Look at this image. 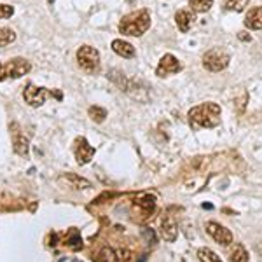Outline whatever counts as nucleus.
I'll use <instances>...</instances> for the list:
<instances>
[{
    "label": "nucleus",
    "mask_w": 262,
    "mask_h": 262,
    "mask_svg": "<svg viewBox=\"0 0 262 262\" xmlns=\"http://www.w3.org/2000/svg\"><path fill=\"white\" fill-rule=\"evenodd\" d=\"M189 126L192 131L203 129V128H215L221 124V107L213 101H206V103L196 105L187 114Z\"/></svg>",
    "instance_id": "f257e3e1"
},
{
    "label": "nucleus",
    "mask_w": 262,
    "mask_h": 262,
    "mask_svg": "<svg viewBox=\"0 0 262 262\" xmlns=\"http://www.w3.org/2000/svg\"><path fill=\"white\" fill-rule=\"evenodd\" d=\"M150 28V12L140 9L126 14L119 23V32L128 37H142Z\"/></svg>",
    "instance_id": "f03ea898"
},
{
    "label": "nucleus",
    "mask_w": 262,
    "mask_h": 262,
    "mask_svg": "<svg viewBox=\"0 0 262 262\" xmlns=\"http://www.w3.org/2000/svg\"><path fill=\"white\" fill-rule=\"evenodd\" d=\"M48 96H54L56 100H61L63 95L60 91H53V90H46V88H39L35 86V84H27V88H25L23 91V100L27 101L30 107H40V105H44V101Z\"/></svg>",
    "instance_id": "7ed1b4c3"
},
{
    "label": "nucleus",
    "mask_w": 262,
    "mask_h": 262,
    "mask_svg": "<svg viewBox=\"0 0 262 262\" xmlns=\"http://www.w3.org/2000/svg\"><path fill=\"white\" fill-rule=\"evenodd\" d=\"M229 61H231L229 53L222 48H213L203 54V67L210 72H221L224 69H227Z\"/></svg>",
    "instance_id": "20e7f679"
},
{
    "label": "nucleus",
    "mask_w": 262,
    "mask_h": 262,
    "mask_svg": "<svg viewBox=\"0 0 262 262\" xmlns=\"http://www.w3.org/2000/svg\"><path fill=\"white\" fill-rule=\"evenodd\" d=\"M30 70L32 65L28 60H25V58H12V60H9L0 69V82L6 81V79H19L23 75H27Z\"/></svg>",
    "instance_id": "39448f33"
},
{
    "label": "nucleus",
    "mask_w": 262,
    "mask_h": 262,
    "mask_svg": "<svg viewBox=\"0 0 262 262\" xmlns=\"http://www.w3.org/2000/svg\"><path fill=\"white\" fill-rule=\"evenodd\" d=\"M77 63L88 74H96L100 70V53L91 46H81L77 49Z\"/></svg>",
    "instance_id": "423d86ee"
},
{
    "label": "nucleus",
    "mask_w": 262,
    "mask_h": 262,
    "mask_svg": "<svg viewBox=\"0 0 262 262\" xmlns=\"http://www.w3.org/2000/svg\"><path fill=\"white\" fill-rule=\"evenodd\" d=\"M9 131H11V138H12V149L21 158H28V152H30V142H28V137H25L23 129L18 122H11L9 124Z\"/></svg>",
    "instance_id": "0eeeda50"
},
{
    "label": "nucleus",
    "mask_w": 262,
    "mask_h": 262,
    "mask_svg": "<svg viewBox=\"0 0 262 262\" xmlns=\"http://www.w3.org/2000/svg\"><path fill=\"white\" fill-rule=\"evenodd\" d=\"M180 70H182V63L173 54H164L161 60H159V65L156 69V75L158 77H168L171 74H179Z\"/></svg>",
    "instance_id": "6e6552de"
},
{
    "label": "nucleus",
    "mask_w": 262,
    "mask_h": 262,
    "mask_svg": "<svg viewBox=\"0 0 262 262\" xmlns=\"http://www.w3.org/2000/svg\"><path fill=\"white\" fill-rule=\"evenodd\" d=\"M206 232L222 247H227V245L232 243V232L227 229V227L221 226L219 222H208L206 224Z\"/></svg>",
    "instance_id": "1a4fd4ad"
},
{
    "label": "nucleus",
    "mask_w": 262,
    "mask_h": 262,
    "mask_svg": "<svg viewBox=\"0 0 262 262\" xmlns=\"http://www.w3.org/2000/svg\"><path fill=\"white\" fill-rule=\"evenodd\" d=\"M58 182L60 184H65L69 189H74V191H81V189H88L91 187V182L88 179H82V177L75 175V173H61L58 177Z\"/></svg>",
    "instance_id": "9d476101"
},
{
    "label": "nucleus",
    "mask_w": 262,
    "mask_h": 262,
    "mask_svg": "<svg viewBox=\"0 0 262 262\" xmlns=\"http://www.w3.org/2000/svg\"><path fill=\"white\" fill-rule=\"evenodd\" d=\"M93 156H95V147H91L86 138H77V145H75V159H77V163L84 166V164L91 161Z\"/></svg>",
    "instance_id": "9b49d317"
},
{
    "label": "nucleus",
    "mask_w": 262,
    "mask_h": 262,
    "mask_svg": "<svg viewBox=\"0 0 262 262\" xmlns=\"http://www.w3.org/2000/svg\"><path fill=\"white\" fill-rule=\"evenodd\" d=\"M93 262H121V252L114 250L112 247H101L93 253Z\"/></svg>",
    "instance_id": "f8f14e48"
},
{
    "label": "nucleus",
    "mask_w": 262,
    "mask_h": 262,
    "mask_svg": "<svg viewBox=\"0 0 262 262\" xmlns=\"http://www.w3.org/2000/svg\"><path fill=\"white\" fill-rule=\"evenodd\" d=\"M177 234H179V229H177V224L175 221L168 215V217L163 219L161 222V236L164 238V242L173 243L177 239Z\"/></svg>",
    "instance_id": "ddd939ff"
},
{
    "label": "nucleus",
    "mask_w": 262,
    "mask_h": 262,
    "mask_svg": "<svg viewBox=\"0 0 262 262\" xmlns=\"http://www.w3.org/2000/svg\"><path fill=\"white\" fill-rule=\"evenodd\" d=\"M135 210H138V213H140L143 219H147L156 210L154 196H149V194H147V196H143V198H140V200H137V201H135Z\"/></svg>",
    "instance_id": "4468645a"
},
{
    "label": "nucleus",
    "mask_w": 262,
    "mask_h": 262,
    "mask_svg": "<svg viewBox=\"0 0 262 262\" xmlns=\"http://www.w3.org/2000/svg\"><path fill=\"white\" fill-rule=\"evenodd\" d=\"M243 23H245V27L250 28V30H262V6L248 11Z\"/></svg>",
    "instance_id": "2eb2a0df"
},
{
    "label": "nucleus",
    "mask_w": 262,
    "mask_h": 262,
    "mask_svg": "<svg viewBox=\"0 0 262 262\" xmlns=\"http://www.w3.org/2000/svg\"><path fill=\"white\" fill-rule=\"evenodd\" d=\"M175 23L182 33H187L194 23V14L191 11H179L175 14Z\"/></svg>",
    "instance_id": "dca6fc26"
},
{
    "label": "nucleus",
    "mask_w": 262,
    "mask_h": 262,
    "mask_svg": "<svg viewBox=\"0 0 262 262\" xmlns=\"http://www.w3.org/2000/svg\"><path fill=\"white\" fill-rule=\"evenodd\" d=\"M112 51L116 54H119L122 58H133L135 56V48L126 40H121V39H116L112 42Z\"/></svg>",
    "instance_id": "f3484780"
},
{
    "label": "nucleus",
    "mask_w": 262,
    "mask_h": 262,
    "mask_svg": "<svg viewBox=\"0 0 262 262\" xmlns=\"http://www.w3.org/2000/svg\"><path fill=\"white\" fill-rule=\"evenodd\" d=\"M72 250H81L82 248V238H81V232H79L77 227H72L67 234V242H65Z\"/></svg>",
    "instance_id": "a211bd4d"
},
{
    "label": "nucleus",
    "mask_w": 262,
    "mask_h": 262,
    "mask_svg": "<svg viewBox=\"0 0 262 262\" xmlns=\"http://www.w3.org/2000/svg\"><path fill=\"white\" fill-rule=\"evenodd\" d=\"M231 262H248V252L242 243H236L229 253Z\"/></svg>",
    "instance_id": "6ab92c4d"
},
{
    "label": "nucleus",
    "mask_w": 262,
    "mask_h": 262,
    "mask_svg": "<svg viewBox=\"0 0 262 262\" xmlns=\"http://www.w3.org/2000/svg\"><path fill=\"white\" fill-rule=\"evenodd\" d=\"M248 2H250V0H224V9L242 12L245 11V7L248 6Z\"/></svg>",
    "instance_id": "aec40b11"
},
{
    "label": "nucleus",
    "mask_w": 262,
    "mask_h": 262,
    "mask_svg": "<svg viewBox=\"0 0 262 262\" xmlns=\"http://www.w3.org/2000/svg\"><path fill=\"white\" fill-rule=\"evenodd\" d=\"M108 79H111L112 82H116L122 91H126V88H128V82L129 81L124 77V74H122V72H119V70H111V72H108Z\"/></svg>",
    "instance_id": "412c9836"
},
{
    "label": "nucleus",
    "mask_w": 262,
    "mask_h": 262,
    "mask_svg": "<svg viewBox=\"0 0 262 262\" xmlns=\"http://www.w3.org/2000/svg\"><path fill=\"white\" fill-rule=\"evenodd\" d=\"M189 6L194 12H206L213 6V0H189Z\"/></svg>",
    "instance_id": "4be33fe9"
},
{
    "label": "nucleus",
    "mask_w": 262,
    "mask_h": 262,
    "mask_svg": "<svg viewBox=\"0 0 262 262\" xmlns=\"http://www.w3.org/2000/svg\"><path fill=\"white\" fill-rule=\"evenodd\" d=\"M198 257H200L201 262H222L221 257L213 250H210V248H200L198 250Z\"/></svg>",
    "instance_id": "5701e85b"
},
{
    "label": "nucleus",
    "mask_w": 262,
    "mask_h": 262,
    "mask_svg": "<svg viewBox=\"0 0 262 262\" xmlns=\"http://www.w3.org/2000/svg\"><path fill=\"white\" fill-rule=\"evenodd\" d=\"M16 40V33L11 28H0V48H6V46L12 44Z\"/></svg>",
    "instance_id": "b1692460"
},
{
    "label": "nucleus",
    "mask_w": 262,
    "mask_h": 262,
    "mask_svg": "<svg viewBox=\"0 0 262 262\" xmlns=\"http://www.w3.org/2000/svg\"><path fill=\"white\" fill-rule=\"evenodd\" d=\"M88 114H90V117L95 122H103L105 117H107V111H105L103 107H98V105H93V107H90Z\"/></svg>",
    "instance_id": "393cba45"
},
{
    "label": "nucleus",
    "mask_w": 262,
    "mask_h": 262,
    "mask_svg": "<svg viewBox=\"0 0 262 262\" xmlns=\"http://www.w3.org/2000/svg\"><path fill=\"white\" fill-rule=\"evenodd\" d=\"M140 232H142V238L147 242V245H150V247H154V245L158 243V236H156L154 229H149V227H143V229H142Z\"/></svg>",
    "instance_id": "a878e982"
},
{
    "label": "nucleus",
    "mask_w": 262,
    "mask_h": 262,
    "mask_svg": "<svg viewBox=\"0 0 262 262\" xmlns=\"http://www.w3.org/2000/svg\"><path fill=\"white\" fill-rule=\"evenodd\" d=\"M14 14V7L9 4H0V19H7Z\"/></svg>",
    "instance_id": "bb28decb"
},
{
    "label": "nucleus",
    "mask_w": 262,
    "mask_h": 262,
    "mask_svg": "<svg viewBox=\"0 0 262 262\" xmlns=\"http://www.w3.org/2000/svg\"><path fill=\"white\" fill-rule=\"evenodd\" d=\"M238 39H239V40H243V42H250V40H252V37L248 35L247 32H239V33H238Z\"/></svg>",
    "instance_id": "cd10ccee"
},
{
    "label": "nucleus",
    "mask_w": 262,
    "mask_h": 262,
    "mask_svg": "<svg viewBox=\"0 0 262 262\" xmlns=\"http://www.w3.org/2000/svg\"><path fill=\"white\" fill-rule=\"evenodd\" d=\"M203 208H206V210H212V208H213V206H212V205H210V203H205V205H203Z\"/></svg>",
    "instance_id": "c85d7f7f"
},
{
    "label": "nucleus",
    "mask_w": 262,
    "mask_h": 262,
    "mask_svg": "<svg viewBox=\"0 0 262 262\" xmlns=\"http://www.w3.org/2000/svg\"><path fill=\"white\" fill-rule=\"evenodd\" d=\"M48 2L51 4V6H53V4H54V0H48Z\"/></svg>",
    "instance_id": "c756f323"
},
{
    "label": "nucleus",
    "mask_w": 262,
    "mask_h": 262,
    "mask_svg": "<svg viewBox=\"0 0 262 262\" xmlns=\"http://www.w3.org/2000/svg\"><path fill=\"white\" fill-rule=\"evenodd\" d=\"M0 69H2V63H0Z\"/></svg>",
    "instance_id": "7c9ffc66"
},
{
    "label": "nucleus",
    "mask_w": 262,
    "mask_h": 262,
    "mask_svg": "<svg viewBox=\"0 0 262 262\" xmlns=\"http://www.w3.org/2000/svg\"><path fill=\"white\" fill-rule=\"evenodd\" d=\"M74 262H79V260H74Z\"/></svg>",
    "instance_id": "2f4dec72"
}]
</instances>
